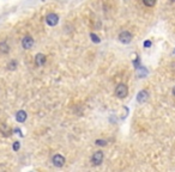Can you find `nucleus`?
Instances as JSON below:
<instances>
[{
    "label": "nucleus",
    "mask_w": 175,
    "mask_h": 172,
    "mask_svg": "<svg viewBox=\"0 0 175 172\" xmlns=\"http://www.w3.org/2000/svg\"><path fill=\"white\" fill-rule=\"evenodd\" d=\"M170 1H175V0H170Z\"/></svg>",
    "instance_id": "obj_19"
},
{
    "label": "nucleus",
    "mask_w": 175,
    "mask_h": 172,
    "mask_svg": "<svg viewBox=\"0 0 175 172\" xmlns=\"http://www.w3.org/2000/svg\"><path fill=\"white\" fill-rule=\"evenodd\" d=\"M95 145H97V146H106L107 145V141L106 140H96L95 141Z\"/></svg>",
    "instance_id": "obj_15"
},
{
    "label": "nucleus",
    "mask_w": 175,
    "mask_h": 172,
    "mask_svg": "<svg viewBox=\"0 0 175 172\" xmlns=\"http://www.w3.org/2000/svg\"><path fill=\"white\" fill-rule=\"evenodd\" d=\"M32 45H34V38L30 36V35H27L22 38V47L23 49H31L32 48Z\"/></svg>",
    "instance_id": "obj_6"
},
{
    "label": "nucleus",
    "mask_w": 175,
    "mask_h": 172,
    "mask_svg": "<svg viewBox=\"0 0 175 172\" xmlns=\"http://www.w3.org/2000/svg\"><path fill=\"white\" fill-rule=\"evenodd\" d=\"M10 51V47H9V44L6 42H0V53H3V54H7Z\"/></svg>",
    "instance_id": "obj_10"
},
{
    "label": "nucleus",
    "mask_w": 175,
    "mask_h": 172,
    "mask_svg": "<svg viewBox=\"0 0 175 172\" xmlns=\"http://www.w3.org/2000/svg\"><path fill=\"white\" fill-rule=\"evenodd\" d=\"M27 112L24 110H19V111H17L16 114V121L18 122V123H24L25 122V119H27Z\"/></svg>",
    "instance_id": "obj_9"
},
{
    "label": "nucleus",
    "mask_w": 175,
    "mask_h": 172,
    "mask_svg": "<svg viewBox=\"0 0 175 172\" xmlns=\"http://www.w3.org/2000/svg\"><path fill=\"white\" fill-rule=\"evenodd\" d=\"M90 37H91V41L94 42V43H100V42H101V38L98 37L96 33H94V32L90 33Z\"/></svg>",
    "instance_id": "obj_14"
},
{
    "label": "nucleus",
    "mask_w": 175,
    "mask_h": 172,
    "mask_svg": "<svg viewBox=\"0 0 175 172\" xmlns=\"http://www.w3.org/2000/svg\"><path fill=\"white\" fill-rule=\"evenodd\" d=\"M128 95V87L125 84H119L118 86L115 87V96L120 99H124L126 98Z\"/></svg>",
    "instance_id": "obj_1"
},
{
    "label": "nucleus",
    "mask_w": 175,
    "mask_h": 172,
    "mask_svg": "<svg viewBox=\"0 0 175 172\" xmlns=\"http://www.w3.org/2000/svg\"><path fill=\"white\" fill-rule=\"evenodd\" d=\"M46 23L49 26H55L59 23V16L56 13H48L46 16Z\"/></svg>",
    "instance_id": "obj_5"
},
{
    "label": "nucleus",
    "mask_w": 175,
    "mask_h": 172,
    "mask_svg": "<svg viewBox=\"0 0 175 172\" xmlns=\"http://www.w3.org/2000/svg\"><path fill=\"white\" fill-rule=\"evenodd\" d=\"M103 161V152L102 151H96L91 157V164L94 166L101 165Z\"/></svg>",
    "instance_id": "obj_3"
},
{
    "label": "nucleus",
    "mask_w": 175,
    "mask_h": 172,
    "mask_svg": "<svg viewBox=\"0 0 175 172\" xmlns=\"http://www.w3.org/2000/svg\"><path fill=\"white\" fill-rule=\"evenodd\" d=\"M174 54H175V50H174Z\"/></svg>",
    "instance_id": "obj_20"
},
{
    "label": "nucleus",
    "mask_w": 175,
    "mask_h": 172,
    "mask_svg": "<svg viewBox=\"0 0 175 172\" xmlns=\"http://www.w3.org/2000/svg\"><path fill=\"white\" fill-rule=\"evenodd\" d=\"M151 45H152L151 41H145V42H144V47H145V48H150Z\"/></svg>",
    "instance_id": "obj_17"
},
{
    "label": "nucleus",
    "mask_w": 175,
    "mask_h": 172,
    "mask_svg": "<svg viewBox=\"0 0 175 172\" xmlns=\"http://www.w3.org/2000/svg\"><path fill=\"white\" fill-rule=\"evenodd\" d=\"M173 95L175 96V86H174V87H173Z\"/></svg>",
    "instance_id": "obj_18"
},
{
    "label": "nucleus",
    "mask_w": 175,
    "mask_h": 172,
    "mask_svg": "<svg viewBox=\"0 0 175 172\" xmlns=\"http://www.w3.org/2000/svg\"><path fill=\"white\" fill-rule=\"evenodd\" d=\"M46 61H47V56L42 53H38L35 56V64H36L37 67H42L46 65Z\"/></svg>",
    "instance_id": "obj_7"
},
{
    "label": "nucleus",
    "mask_w": 175,
    "mask_h": 172,
    "mask_svg": "<svg viewBox=\"0 0 175 172\" xmlns=\"http://www.w3.org/2000/svg\"><path fill=\"white\" fill-rule=\"evenodd\" d=\"M137 73H138V75H139V78H144L145 75L148 74V71L145 70L144 67H142V66H139V67H137Z\"/></svg>",
    "instance_id": "obj_11"
},
{
    "label": "nucleus",
    "mask_w": 175,
    "mask_h": 172,
    "mask_svg": "<svg viewBox=\"0 0 175 172\" xmlns=\"http://www.w3.org/2000/svg\"><path fill=\"white\" fill-rule=\"evenodd\" d=\"M17 67H18V62L16 60H11L7 64V70H10V71H15Z\"/></svg>",
    "instance_id": "obj_12"
},
{
    "label": "nucleus",
    "mask_w": 175,
    "mask_h": 172,
    "mask_svg": "<svg viewBox=\"0 0 175 172\" xmlns=\"http://www.w3.org/2000/svg\"><path fill=\"white\" fill-rule=\"evenodd\" d=\"M149 98V92L146 90H142V91H139L138 95H137V102L138 103H141V104H143V103H145L148 100Z\"/></svg>",
    "instance_id": "obj_8"
},
{
    "label": "nucleus",
    "mask_w": 175,
    "mask_h": 172,
    "mask_svg": "<svg viewBox=\"0 0 175 172\" xmlns=\"http://www.w3.org/2000/svg\"><path fill=\"white\" fill-rule=\"evenodd\" d=\"M52 163H53L55 167H62L66 163V159L64 156H61V154H55V156H53V158H52Z\"/></svg>",
    "instance_id": "obj_4"
},
{
    "label": "nucleus",
    "mask_w": 175,
    "mask_h": 172,
    "mask_svg": "<svg viewBox=\"0 0 175 172\" xmlns=\"http://www.w3.org/2000/svg\"><path fill=\"white\" fill-rule=\"evenodd\" d=\"M118 38H119V41H120L122 44H128V43L132 42L133 36H132V33H131L130 31H126V30H125V31H121V32L119 33Z\"/></svg>",
    "instance_id": "obj_2"
},
{
    "label": "nucleus",
    "mask_w": 175,
    "mask_h": 172,
    "mask_svg": "<svg viewBox=\"0 0 175 172\" xmlns=\"http://www.w3.org/2000/svg\"><path fill=\"white\" fill-rule=\"evenodd\" d=\"M19 148H21V142L19 141H16L13 143V151L17 152V151H19Z\"/></svg>",
    "instance_id": "obj_16"
},
{
    "label": "nucleus",
    "mask_w": 175,
    "mask_h": 172,
    "mask_svg": "<svg viewBox=\"0 0 175 172\" xmlns=\"http://www.w3.org/2000/svg\"><path fill=\"white\" fill-rule=\"evenodd\" d=\"M143 4L148 7H154L156 5V0H143Z\"/></svg>",
    "instance_id": "obj_13"
}]
</instances>
